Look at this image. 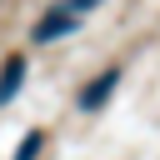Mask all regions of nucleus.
<instances>
[{
    "mask_svg": "<svg viewBox=\"0 0 160 160\" xmlns=\"http://www.w3.org/2000/svg\"><path fill=\"white\" fill-rule=\"evenodd\" d=\"M95 5H100V0H70V10H75V15H80V10H95Z\"/></svg>",
    "mask_w": 160,
    "mask_h": 160,
    "instance_id": "nucleus-5",
    "label": "nucleus"
},
{
    "mask_svg": "<svg viewBox=\"0 0 160 160\" xmlns=\"http://www.w3.org/2000/svg\"><path fill=\"white\" fill-rule=\"evenodd\" d=\"M75 30V10H50L35 30H30V40L35 45H45V40H60V35H70Z\"/></svg>",
    "mask_w": 160,
    "mask_h": 160,
    "instance_id": "nucleus-2",
    "label": "nucleus"
},
{
    "mask_svg": "<svg viewBox=\"0 0 160 160\" xmlns=\"http://www.w3.org/2000/svg\"><path fill=\"white\" fill-rule=\"evenodd\" d=\"M120 85V65H110V70H100L85 90H80V110H100L105 100H110V90Z\"/></svg>",
    "mask_w": 160,
    "mask_h": 160,
    "instance_id": "nucleus-1",
    "label": "nucleus"
},
{
    "mask_svg": "<svg viewBox=\"0 0 160 160\" xmlns=\"http://www.w3.org/2000/svg\"><path fill=\"white\" fill-rule=\"evenodd\" d=\"M20 85H25V60L15 55V60H5V70H0V105H10Z\"/></svg>",
    "mask_w": 160,
    "mask_h": 160,
    "instance_id": "nucleus-3",
    "label": "nucleus"
},
{
    "mask_svg": "<svg viewBox=\"0 0 160 160\" xmlns=\"http://www.w3.org/2000/svg\"><path fill=\"white\" fill-rule=\"evenodd\" d=\"M40 145H45V135H40V130H30V135L20 140V150H15V160H35V155H40Z\"/></svg>",
    "mask_w": 160,
    "mask_h": 160,
    "instance_id": "nucleus-4",
    "label": "nucleus"
}]
</instances>
